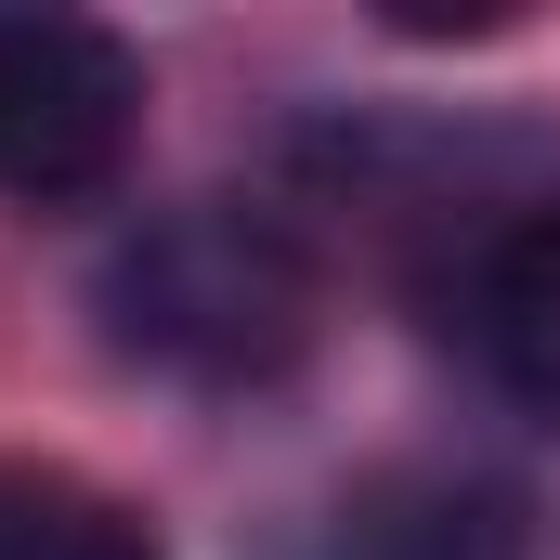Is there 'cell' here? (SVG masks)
<instances>
[{"label": "cell", "mask_w": 560, "mask_h": 560, "mask_svg": "<svg viewBox=\"0 0 560 560\" xmlns=\"http://www.w3.org/2000/svg\"><path fill=\"white\" fill-rule=\"evenodd\" d=\"M105 313V352L143 378H183V392H261L313 352V261L275 209H235V196H183L131 222L92 275Z\"/></svg>", "instance_id": "cell-1"}, {"label": "cell", "mask_w": 560, "mask_h": 560, "mask_svg": "<svg viewBox=\"0 0 560 560\" xmlns=\"http://www.w3.org/2000/svg\"><path fill=\"white\" fill-rule=\"evenodd\" d=\"M143 131V66L92 13H0V196H105Z\"/></svg>", "instance_id": "cell-2"}, {"label": "cell", "mask_w": 560, "mask_h": 560, "mask_svg": "<svg viewBox=\"0 0 560 560\" xmlns=\"http://www.w3.org/2000/svg\"><path fill=\"white\" fill-rule=\"evenodd\" d=\"M275 560H548V522L482 469H365L352 495L287 522Z\"/></svg>", "instance_id": "cell-3"}, {"label": "cell", "mask_w": 560, "mask_h": 560, "mask_svg": "<svg viewBox=\"0 0 560 560\" xmlns=\"http://www.w3.org/2000/svg\"><path fill=\"white\" fill-rule=\"evenodd\" d=\"M469 352L522 418H560V209H522L469 261Z\"/></svg>", "instance_id": "cell-4"}, {"label": "cell", "mask_w": 560, "mask_h": 560, "mask_svg": "<svg viewBox=\"0 0 560 560\" xmlns=\"http://www.w3.org/2000/svg\"><path fill=\"white\" fill-rule=\"evenodd\" d=\"M0 560H156V535L66 469H0Z\"/></svg>", "instance_id": "cell-5"}]
</instances>
